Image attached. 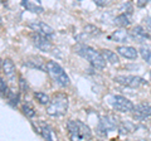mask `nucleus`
Returning <instances> with one entry per match:
<instances>
[{"instance_id":"obj_1","label":"nucleus","mask_w":151,"mask_h":141,"mask_svg":"<svg viewBox=\"0 0 151 141\" xmlns=\"http://www.w3.org/2000/svg\"><path fill=\"white\" fill-rule=\"evenodd\" d=\"M74 52H77L79 55L86 58L88 62L92 64V67H94L96 69H103L106 67L105 57L102 55L101 52L93 49L92 47H88L84 44H78L74 47Z\"/></svg>"},{"instance_id":"obj_2","label":"nucleus","mask_w":151,"mask_h":141,"mask_svg":"<svg viewBox=\"0 0 151 141\" xmlns=\"http://www.w3.org/2000/svg\"><path fill=\"white\" fill-rule=\"evenodd\" d=\"M68 110V96L64 93H57L50 100L48 107H47V112L50 116L58 117L63 116Z\"/></svg>"},{"instance_id":"obj_3","label":"nucleus","mask_w":151,"mask_h":141,"mask_svg":"<svg viewBox=\"0 0 151 141\" xmlns=\"http://www.w3.org/2000/svg\"><path fill=\"white\" fill-rule=\"evenodd\" d=\"M67 127H68L70 140H89L92 137L91 130L82 121H78V120L68 121Z\"/></svg>"},{"instance_id":"obj_4","label":"nucleus","mask_w":151,"mask_h":141,"mask_svg":"<svg viewBox=\"0 0 151 141\" xmlns=\"http://www.w3.org/2000/svg\"><path fill=\"white\" fill-rule=\"evenodd\" d=\"M47 73L50 76V78L60 87H68L69 86V77L68 74L64 72V69L60 67L58 63L53 62V60H48L47 62Z\"/></svg>"},{"instance_id":"obj_5","label":"nucleus","mask_w":151,"mask_h":141,"mask_svg":"<svg viewBox=\"0 0 151 141\" xmlns=\"http://www.w3.org/2000/svg\"><path fill=\"white\" fill-rule=\"evenodd\" d=\"M115 81L117 83L122 84L125 87H130V88H139L140 86L145 84V79L142 77L139 76H117L115 77Z\"/></svg>"},{"instance_id":"obj_6","label":"nucleus","mask_w":151,"mask_h":141,"mask_svg":"<svg viewBox=\"0 0 151 141\" xmlns=\"http://www.w3.org/2000/svg\"><path fill=\"white\" fill-rule=\"evenodd\" d=\"M112 106L116 111H120V112H132L135 109V105L129 100V98L120 96V95H116L113 97Z\"/></svg>"},{"instance_id":"obj_7","label":"nucleus","mask_w":151,"mask_h":141,"mask_svg":"<svg viewBox=\"0 0 151 141\" xmlns=\"http://www.w3.org/2000/svg\"><path fill=\"white\" fill-rule=\"evenodd\" d=\"M117 129V119L112 116H105L100 120V124H98V134L101 135H107L108 131H113Z\"/></svg>"},{"instance_id":"obj_8","label":"nucleus","mask_w":151,"mask_h":141,"mask_svg":"<svg viewBox=\"0 0 151 141\" xmlns=\"http://www.w3.org/2000/svg\"><path fill=\"white\" fill-rule=\"evenodd\" d=\"M32 42L38 49H40L42 52H49L52 49V43L49 39H47V35L39 34V33H35V34L30 35Z\"/></svg>"},{"instance_id":"obj_9","label":"nucleus","mask_w":151,"mask_h":141,"mask_svg":"<svg viewBox=\"0 0 151 141\" xmlns=\"http://www.w3.org/2000/svg\"><path fill=\"white\" fill-rule=\"evenodd\" d=\"M134 119L137 121H144L151 116V105L147 102H141L134 109Z\"/></svg>"},{"instance_id":"obj_10","label":"nucleus","mask_w":151,"mask_h":141,"mask_svg":"<svg viewBox=\"0 0 151 141\" xmlns=\"http://www.w3.org/2000/svg\"><path fill=\"white\" fill-rule=\"evenodd\" d=\"M130 37L137 43H146V42L151 40V35L141 25H136L132 28L130 32Z\"/></svg>"},{"instance_id":"obj_11","label":"nucleus","mask_w":151,"mask_h":141,"mask_svg":"<svg viewBox=\"0 0 151 141\" xmlns=\"http://www.w3.org/2000/svg\"><path fill=\"white\" fill-rule=\"evenodd\" d=\"M29 28L33 29L35 33H39V34H43V35H52L54 33L53 28L49 27L48 24H45L43 22H35V23H29Z\"/></svg>"},{"instance_id":"obj_12","label":"nucleus","mask_w":151,"mask_h":141,"mask_svg":"<svg viewBox=\"0 0 151 141\" xmlns=\"http://www.w3.org/2000/svg\"><path fill=\"white\" fill-rule=\"evenodd\" d=\"M1 69H3L4 74H5V77H8L10 81H14V79H15V73H17L15 64L13 63L12 59H9V58L3 59V62H1Z\"/></svg>"},{"instance_id":"obj_13","label":"nucleus","mask_w":151,"mask_h":141,"mask_svg":"<svg viewBox=\"0 0 151 141\" xmlns=\"http://www.w3.org/2000/svg\"><path fill=\"white\" fill-rule=\"evenodd\" d=\"M116 50L120 55H122V57H125L127 59H136L139 55L137 50L134 47H130V45H120L116 48Z\"/></svg>"},{"instance_id":"obj_14","label":"nucleus","mask_w":151,"mask_h":141,"mask_svg":"<svg viewBox=\"0 0 151 141\" xmlns=\"http://www.w3.org/2000/svg\"><path fill=\"white\" fill-rule=\"evenodd\" d=\"M130 38V33L125 30V29H119V30H115L113 33H111L108 35V39L113 40V42H117V43H126Z\"/></svg>"},{"instance_id":"obj_15","label":"nucleus","mask_w":151,"mask_h":141,"mask_svg":"<svg viewBox=\"0 0 151 141\" xmlns=\"http://www.w3.org/2000/svg\"><path fill=\"white\" fill-rule=\"evenodd\" d=\"M27 65H30V67H34V68H38L40 70H45L47 72V63L44 64L43 59L40 57H32L30 59H28L25 62Z\"/></svg>"},{"instance_id":"obj_16","label":"nucleus","mask_w":151,"mask_h":141,"mask_svg":"<svg viewBox=\"0 0 151 141\" xmlns=\"http://www.w3.org/2000/svg\"><path fill=\"white\" fill-rule=\"evenodd\" d=\"M115 24L119 25L120 28H126L131 24V19H130V15L127 13H122L120 15H117L115 18Z\"/></svg>"},{"instance_id":"obj_17","label":"nucleus","mask_w":151,"mask_h":141,"mask_svg":"<svg viewBox=\"0 0 151 141\" xmlns=\"http://www.w3.org/2000/svg\"><path fill=\"white\" fill-rule=\"evenodd\" d=\"M102 55L105 57L106 59V62L108 63H111V64H117L120 62V59H119V55L116 54V52H112L110 49H102Z\"/></svg>"},{"instance_id":"obj_18","label":"nucleus","mask_w":151,"mask_h":141,"mask_svg":"<svg viewBox=\"0 0 151 141\" xmlns=\"http://www.w3.org/2000/svg\"><path fill=\"white\" fill-rule=\"evenodd\" d=\"M37 132L40 134L42 137H44L45 140H52V139H53V136H52V129H50V126L44 124V122H42L40 127L37 129Z\"/></svg>"},{"instance_id":"obj_19","label":"nucleus","mask_w":151,"mask_h":141,"mask_svg":"<svg viewBox=\"0 0 151 141\" xmlns=\"http://www.w3.org/2000/svg\"><path fill=\"white\" fill-rule=\"evenodd\" d=\"M5 97L8 98V101H9V103H10L12 106H17L19 103V100H20V98H19V92L15 91L14 88L8 90V93H6Z\"/></svg>"},{"instance_id":"obj_20","label":"nucleus","mask_w":151,"mask_h":141,"mask_svg":"<svg viewBox=\"0 0 151 141\" xmlns=\"http://www.w3.org/2000/svg\"><path fill=\"white\" fill-rule=\"evenodd\" d=\"M22 4L25 6V9H28V10H30L33 13H43V8L39 6V5H35V4L30 3L29 0H23Z\"/></svg>"},{"instance_id":"obj_21","label":"nucleus","mask_w":151,"mask_h":141,"mask_svg":"<svg viewBox=\"0 0 151 141\" xmlns=\"http://www.w3.org/2000/svg\"><path fill=\"white\" fill-rule=\"evenodd\" d=\"M34 98L40 103V105H44V106H48L49 102H50L49 96L45 95V93H42V92H35L34 93Z\"/></svg>"},{"instance_id":"obj_22","label":"nucleus","mask_w":151,"mask_h":141,"mask_svg":"<svg viewBox=\"0 0 151 141\" xmlns=\"http://www.w3.org/2000/svg\"><path fill=\"white\" fill-rule=\"evenodd\" d=\"M84 33L87 35H91V37H96V35H100L101 34V29L96 25H92V24H87L84 27Z\"/></svg>"},{"instance_id":"obj_23","label":"nucleus","mask_w":151,"mask_h":141,"mask_svg":"<svg viewBox=\"0 0 151 141\" xmlns=\"http://www.w3.org/2000/svg\"><path fill=\"white\" fill-rule=\"evenodd\" d=\"M140 54H141V57H142V59L146 63L151 64V48H149V47H141Z\"/></svg>"},{"instance_id":"obj_24","label":"nucleus","mask_w":151,"mask_h":141,"mask_svg":"<svg viewBox=\"0 0 151 141\" xmlns=\"http://www.w3.org/2000/svg\"><path fill=\"white\" fill-rule=\"evenodd\" d=\"M120 132L121 134H129V132H132L135 130V125L131 124V122H122L120 125Z\"/></svg>"},{"instance_id":"obj_25","label":"nucleus","mask_w":151,"mask_h":141,"mask_svg":"<svg viewBox=\"0 0 151 141\" xmlns=\"http://www.w3.org/2000/svg\"><path fill=\"white\" fill-rule=\"evenodd\" d=\"M22 110H23V114H24L27 117H29V119H32V117L35 116V110L33 109L30 105H23Z\"/></svg>"},{"instance_id":"obj_26","label":"nucleus","mask_w":151,"mask_h":141,"mask_svg":"<svg viewBox=\"0 0 151 141\" xmlns=\"http://www.w3.org/2000/svg\"><path fill=\"white\" fill-rule=\"evenodd\" d=\"M19 88H20L22 92H28V90H29V84L23 77L19 78Z\"/></svg>"},{"instance_id":"obj_27","label":"nucleus","mask_w":151,"mask_h":141,"mask_svg":"<svg viewBox=\"0 0 151 141\" xmlns=\"http://www.w3.org/2000/svg\"><path fill=\"white\" fill-rule=\"evenodd\" d=\"M6 93H8V84L0 77V96H6Z\"/></svg>"},{"instance_id":"obj_28","label":"nucleus","mask_w":151,"mask_h":141,"mask_svg":"<svg viewBox=\"0 0 151 141\" xmlns=\"http://www.w3.org/2000/svg\"><path fill=\"white\" fill-rule=\"evenodd\" d=\"M111 1H112V0H93V3L96 4V5H98V6H101V8L110 5Z\"/></svg>"},{"instance_id":"obj_29","label":"nucleus","mask_w":151,"mask_h":141,"mask_svg":"<svg viewBox=\"0 0 151 141\" xmlns=\"http://www.w3.org/2000/svg\"><path fill=\"white\" fill-rule=\"evenodd\" d=\"M150 0H137V8H144L149 4Z\"/></svg>"},{"instance_id":"obj_30","label":"nucleus","mask_w":151,"mask_h":141,"mask_svg":"<svg viewBox=\"0 0 151 141\" xmlns=\"http://www.w3.org/2000/svg\"><path fill=\"white\" fill-rule=\"evenodd\" d=\"M145 23H146V27L149 28V29L151 30V17H149V18H146L145 19Z\"/></svg>"},{"instance_id":"obj_31","label":"nucleus","mask_w":151,"mask_h":141,"mask_svg":"<svg viewBox=\"0 0 151 141\" xmlns=\"http://www.w3.org/2000/svg\"><path fill=\"white\" fill-rule=\"evenodd\" d=\"M0 24H1V17H0Z\"/></svg>"},{"instance_id":"obj_32","label":"nucleus","mask_w":151,"mask_h":141,"mask_svg":"<svg viewBox=\"0 0 151 141\" xmlns=\"http://www.w3.org/2000/svg\"><path fill=\"white\" fill-rule=\"evenodd\" d=\"M150 77H151V70H150Z\"/></svg>"},{"instance_id":"obj_33","label":"nucleus","mask_w":151,"mask_h":141,"mask_svg":"<svg viewBox=\"0 0 151 141\" xmlns=\"http://www.w3.org/2000/svg\"><path fill=\"white\" fill-rule=\"evenodd\" d=\"M37 1H40V0H37Z\"/></svg>"},{"instance_id":"obj_34","label":"nucleus","mask_w":151,"mask_h":141,"mask_svg":"<svg viewBox=\"0 0 151 141\" xmlns=\"http://www.w3.org/2000/svg\"><path fill=\"white\" fill-rule=\"evenodd\" d=\"M150 1H151V0H150Z\"/></svg>"}]
</instances>
